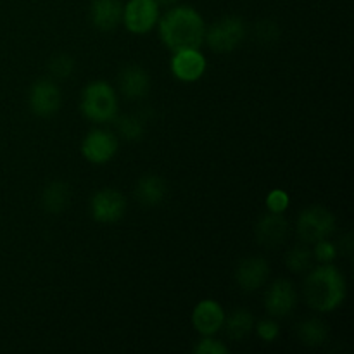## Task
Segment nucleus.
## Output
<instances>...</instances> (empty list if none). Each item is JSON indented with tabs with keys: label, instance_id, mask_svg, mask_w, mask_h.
<instances>
[{
	"label": "nucleus",
	"instance_id": "nucleus-2",
	"mask_svg": "<svg viewBox=\"0 0 354 354\" xmlns=\"http://www.w3.org/2000/svg\"><path fill=\"white\" fill-rule=\"evenodd\" d=\"M304 297L315 311L328 313L342 304L346 297V280L335 266L325 263L308 275Z\"/></svg>",
	"mask_w": 354,
	"mask_h": 354
},
{
	"label": "nucleus",
	"instance_id": "nucleus-27",
	"mask_svg": "<svg viewBox=\"0 0 354 354\" xmlns=\"http://www.w3.org/2000/svg\"><path fill=\"white\" fill-rule=\"evenodd\" d=\"M279 332H280V328H279V324H277V322L261 320L258 324V334L263 341H266V342L275 341V339L279 337Z\"/></svg>",
	"mask_w": 354,
	"mask_h": 354
},
{
	"label": "nucleus",
	"instance_id": "nucleus-11",
	"mask_svg": "<svg viewBox=\"0 0 354 354\" xmlns=\"http://www.w3.org/2000/svg\"><path fill=\"white\" fill-rule=\"evenodd\" d=\"M287 234H289V223L282 213L270 211L268 214H263L256 223V239L263 248H279L287 239Z\"/></svg>",
	"mask_w": 354,
	"mask_h": 354
},
{
	"label": "nucleus",
	"instance_id": "nucleus-12",
	"mask_svg": "<svg viewBox=\"0 0 354 354\" xmlns=\"http://www.w3.org/2000/svg\"><path fill=\"white\" fill-rule=\"evenodd\" d=\"M118 151V140L113 133L102 130L90 131L82 144V152L93 165L107 162Z\"/></svg>",
	"mask_w": 354,
	"mask_h": 354
},
{
	"label": "nucleus",
	"instance_id": "nucleus-8",
	"mask_svg": "<svg viewBox=\"0 0 354 354\" xmlns=\"http://www.w3.org/2000/svg\"><path fill=\"white\" fill-rule=\"evenodd\" d=\"M61 107V90L50 80H40L30 90V109L35 116H54Z\"/></svg>",
	"mask_w": 354,
	"mask_h": 354
},
{
	"label": "nucleus",
	"instance_id": "nucleus-15",
	"mask_svg": "<svg viewBox=\"0 0 354 354\" xmlns=\"http://www.w3.org/2000/svg\"><path fill=\"white\" fill-rule=\"evenodd\" d=\"M118 82H120L121 93L131 100L144 99L151 90V78H149L147 71L137 64L124 66L121 69Z\"/></svg>",
	"mask_w": 354,
	"mask_h": 354
},
{
	"label": "nucleus",
	"instance_id": "nucleus-13",
	"mask_svg": "<svg viewBox=\"0 0 354 354\" xmlns=\"http://www.w3.org/2000/svg\"><path fill=\"white\" fill-rule=\"evenodd\" d=\"M270 275L268 261L263 258H248L239 263L235 270V280L242 290H258L259 287L265 286Z\"/></svg>",
	"mask_w": 354,
	"mask_h": 354
},
{
	"label": "nucleus",
	"instance_id": "nucleus-9",
	"mask_svg": "<svg viewBox=\"0 0 354 354\" xmlns=\"http://www.w3.org/2000/svg\"><path fill=\"white\" fill-rule=\"evenodd\" d=\"M297 304V292L289 280H277L272 283L265 297V306L272 317L282 318L294 311Z\"/></svg>",
	"mask_w": 354,
	"mask_h": 354
},
{
	"label": "nucleus",
	"instance_id": "nucleus-14",
	"mask_svg": "<svg viewBox=\"0 0 354 354\" xmlns=\"http://www.w3.org/2000/svg\"><path fill=\"white\" fill-rule=\"evenodd\" d=\"M225 311L216 301L204 299L196 306L192 315V324L196 330L203 335H213L223 327Z\"/></svg>",
	"mask_w": 354,
	"mask_h": 354
},
{
	"label": "nucleus",
	"instance_id": "nucleus-28",
	"mask_svg": "<svg viewBox=\"0 0 354 354\" xmlns=\"http://www.w3.org/2000/svg\"><path fill=\"white\" fill-rule=\"evenodd\" d=\"M315 256H317L318 261L330 263L332 259L335 258V248L330 244V242H327L324 239V241L317 242V248H315Z\"/></svg>",
	"mask_w": 354,
	"mask_h": 354
},
{
	"label": "nucleus",
	"instance_id": "nucleus-10",
	"mask_svg": "<svg viewBox=\"0 0 354 354\" xmlns=\"http://www.w3.org/2000/svg\"><path fill=\"white\" fill-rule=\"evenodd\" d=\"M171 71L180 82H197L206 71V57L197 48L175 50L171 57Z\"/></svg>",
	"mask_w": 354,
	"mask_h": 354
},
{
	"label": "nucleus",
	"instance_id": "nucleus-29",
	"mask_svg": "<svg viewBox=\"0 0 354 354\" xmlns=\"http://www.w3.org/2000/svg\"><path fill=\"white\" fill-rule=\"evenodd\" d=\"M156 2H161V3H173V2H176V0H156Z\"/></svg>",
	"mask_w": 354,
	"mask_h": 354
},
{
	"label": "nucleus",
	"instance_id": "nucleus-23",
	"mask_svg": "<svg viewBox=\"0 0 354 354\" xmlns=\"http://www.w3.org/2000/svg\"><path fill=\"white\" fill-rule=\"evenodd\" d=\"M48 69L55 78H68L75 69V61L68 54H57L48 62Z\"/></svg>",
	"mask_w": 354,
	"mask_h": 354
},
{
	"label": "nucleus",
	"instance_id": "nucleus-5",
	"mask_svg": "<svg viewBox=\"0 0 354 354\" xmlns=\"http://www.w3.org/2000/svg\"><path fill=\"white\" fill-rule=\"evenodd\" d=\"M297 235L306 244H317L334 232L335 218L325 207H308L297 218Z\"/></svg>",
	"mask_w": 354,
	"mask_h": 354
},
{
	"label": "nucleus",
	"instance_id": "nucleus-20",
	"mask_svg": "<svg viewBox=\"0 0 354 354\" xmlns=\"http://www.w3.org/2000/svg\"><path fill=\"white\" fill-rule=\"evenodd\" d=\"M299 339L306 346H322L328 337V328L318 318H310L299 325Z\"/></svg>",
	"mask_w": 354,
	"mask_h": 354
},
{
	"label": "nucleus",
	"instance_id": "nucleus-22",
	"mask_svg": "<svg viewBox=\"0 0 354 354\" xmlns=\"http://www.w3.org/2000/svg\"><path fill=\"white\" fill-rule=\"evenodd\" d=\"M118 133L124 138V140H138L144 137V123L140 118L137 116H121L118 118Z\"/></svg>",
	"mask_w": 354,
	"mask_h": 354
},
{
	"label": "nucleus",
	"instance_id": "nucleus-4",
	"mask_svg": "<svg viewBox=\"0 0 354 354\" xmlns=\"http://www.w3.org/2000/svg\"><path fill=\"white\" fill-rule=\"evenodd\" d=\"M206 37L207 45L216 52H232L242 44L245 37V24L237 16H225L211 24Z\"/></svg>",
	"mask_w": 354,
	"mask_h": 354
},
{
	"label": "nucleus",
	"instance_id": "nucleus-19",
	"mask_svg": "<svg viewBox=\"0 0 354 354\" xmlns=\"http://www.w3.org/2000/svg\"><path fill=\"white\" fill-rule=\"evenodd\" d=\"M223 325L227 327V335L234 341H241L245 335H249V332L254 327V318L249 313L248 310H235L230 315L227 322H223Z\"/></svg>",
	"mask_w": 354,
	"mask_h": 354
},
{
	"label": "nucleus",
	"instance_id": "nucleus-6",
	"mask_svg": "<svg viewBox=\"0 0 354 354\" xmlns=\"http://www.w3.org/2000/svg\"><path fill=\"white\" fill-rule=\"evenodd\" d=\"M159 17V7L156 0H130L123 9V19L131 33H147L152 30Z\"/></svg>",
	"mask_w": 354,
	"mask_h": 354
},
{
	"label": "nucleus",
	"instance_id": "nucleus-25",
	"mask_svg": "<svg viewBox=\"0 0 354 354\" xmlns=\"http://www.w3.org/2000/svg\"><path fill=\"white\" fill-rule=\"evenodd\" d=\"M266 206L273 213H282L287 206H289V196L283 190H273L268 197H266Z\"/></svg>",
	"mask_w": 354,
	"mask_h": 354
},
{
	"label": "nucleus",
	"instance_id": "nucleus-16",
	"mask_svg": "<svg viewBox=\"0 0 354 354\" xmlns=\"http://www.w3.org/2000/svg\"><path fill=\"white\" fill-rule=\"evenodd\" d=\"M123 17L121 0H93L90 6V19L100 31H111L120 24Z\"/></svg>",
	"mask_w": 354,
	"mask_h": 354
},
{
	"label": "nucleus",
	"instance_id": "nucleus-26",
	"mask_svg": "<svg viewBox=\"0 0 354 354\" xmlns=\"http://www.w3.org/2000/svg\"><path fill=\"white\" fill-rule=\"evenodd\" d=\"M194 351L197 354H227L228 349L227 346H223L221 342L214 341V339H203L196 344Z\"/></svg>",
	"mask_w": 354,
	"mask_h": 354
},
{
	"label": "nucleus",
	"instance_id": "nucleus-17",
	"mask_svg": "<svg viewBox=\"0 0 354 354\" xmlns=\"http://www.w3.org/2000/svg\"><path fill=\"white\" fill-rule=\"evenodd\" d=\"M166 194H168L166 180L158 175L142 176V178L137 182V187H135V196H137V201L142 204V206H147V207L159 206V204L166 199Z\"/></svg>",
	"mask_w": 354,
	"mask_h": 354
},
{
	"label": "nucleus",
	"instance_id": "nucleus-3",
	"mask_svg": "<svg viewBox=\"0 0 354 354\" xmlns=\"http://www.w3.org/2000/svg\"><path fill=\"white\" fill-rule=\"evenodd\" d=\"M82 113L95 123H106L116 118L118 97L106 82H93L82 93Z\"/></svg>",
	"mask_w": 354,
	"mask_h": 354
},
{
	"label": "nucleus",
	"instance_id": "nucleus-24",
	"mask_svg": "<svg viewBox=\"0 0 354 354\" xmlns=\"http://www.w3.org/2000/svg\"><path fill=\"white\" fill-rule=\"evenodd\" d=\"M256 38L265 45L273 44L279 38V28L273 21H259L256 24Z\"/></svg>",
	"mask_w": 354,
	"mask_h": 354
},
{
	"label": "nucleus",
	"instance_id": "nucleus-18",
	"mask_svg": "<svg viewBox=\"0 0 354 354\" xmlns=\"http://www.w3.org/2000/svg\"><path fill=\"white\" fill-rule=\"evenodd\" d=\"M69 201H71V189L66 182L48 183L41 194V206L50 214L62 213L69 206Z\"/></svg>",
	"mask_w": 354,
	"mask_h": 354
},
{
	"label": "nucleus",
	"instance_id": "nucleus-21",
	"mask_svg": "<svg viewBox=\"0 0 354 354\" xmlns=\"http://www.w3.org/2000/svg\"><path fill=\"white\" fill-rule=\"evenodd\" d=\"M311 261H313V252L306 245H296L286 256V265L289 266V270H292L296 273L310 268Z\"/></svg>",
	"mask_w": 354,
	"mask_h": 354
},
{
	"label": "nucleus",
	"instance_id": "nucleus-1",
	"mask_svg": "<svg viewBox=\"0 0 354 354\" xmlns=\"http://www.w3.org/2000/svg\"><path fill=\"white\" fill-rule=\"evenodd\" d=\"M204 21L192 7H175L165 14L159 24V35L171 50L199 48L204 40Z\"/></svg>",
	"mask_w": 354,
	"mask_h": 354
},
{
	"label": "nucleus",
	"instance_id": "nucleus-7",
	"mask_svg": "<svg viewBox=\"0 0 354 354\" xmlns=\"http://www.w3.org/2000/svg\"><path fill=\"white\" fill-rule=\"evenodd\" d=\"M127 211V199L114 189L99 190L92 197V218L99 223H116Z\"/></svg>",
	"mask_w": 354,
	"mask_h": 354
}]
</instances>
